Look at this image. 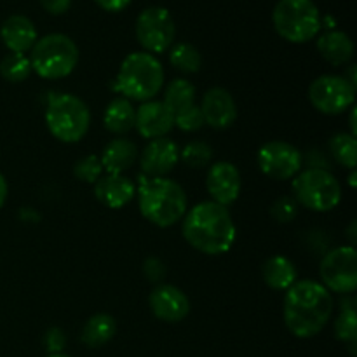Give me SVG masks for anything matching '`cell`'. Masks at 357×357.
Here are the masks:
<instances>
[{"instance_id": "6da1fadb", "label": "cell", "mask_w": 357, "mask_h": 357, "mask_svg": "<svg viewBox=\"0 0 357 357\" xmlns=\"http://www.w3.org/2000/svg\"><path fill=\"white\" fill-rule=\"evenodd\" d=\"M333 312V296L321 282L303 279L286 289L282 317L296 338H312L326 328Z\"/></svg>"}, {"instance_id": "7a4b0ae2", "label": "cell", "mask_w": 357, "mask_h": 357, "mask_svg": "<svg viewBox=\"0 0 357 357\" xmlns=\"http://www.w3.org/2000/svg\"><path fill=\"white\" fill-rule=\"evenodd\" d=\"M181 232L194 250L209 257L229 253L237 236L229 208L213 201L199 202L185 213Z\"/></svg>"}, {"instance_id": "3957f363", "label": "cell", "mask_w": 357, "mask_h": 357, "mask_svg": "<svg viewBox=\"0 0 357 357\" xmlns=\"http://www.w3.org/2000/svg\"><path fill=\"white\" fill-rule=\"evenodd\" d=\"M138 206L143 218L152 225L167 229L187 213V194L180 183L167 178H150L139 185Z\"/></svg>"}, {"instance_id": "277c9868", "label": "cell", "mask_w": 357, "mask_h": 357, "mask_svg": "<svg viewBox=\"0 0 357 357\" xmlns=\"http://www.w3.org/2000/svg\"><path fill=\"white\" fill-rule=\"evenodd\" d=\"M117 91L135 101L153 100L164 84V70L159 59L149 52H131L122 61L117 75Z\"/></svg>"}, {"instance_id": "5b68a950", "label": "cell", "mask_w": 357, "mask_h": 357, "mask_svg": "<svg viewBox=\"0 0 357 357\" xmlns=\"http://www.w3.org/2000/svg\"><path fill=\"white\" fill-rule=\"evenodd\" d=\"M31 70L42 79H65L79 63V47L63 33H51L37 38L30 54Z\"/></svg>"}, {"instance_id": "8992f818", "label": "cell", "mask_w": 357, "mask_h": 357, "mask_svg": "<svg viewBox=\"0 0 357 357\" xmlns=\"http://www.w3.org/2000/svg\"><path fill=\"white\" fill-rule=\"evenodd\" d=\"M45 124L56 139L77 143L89 131L91 112L80 98L73 94H58L51 98L45 108Z\"/></svg>"}, {"instance_id": "52a82bcc", "label": "cell", "mask_w": 357, "mask_h": 357, "mask_svg": "<svg viewBox=\"0 0 357 357\" xmlns=\"http://www.w3.org/2000/svg\"><path fill=\"white\" fill-rule=\"evenodd\" d=\"M275 31L291 44H305L321 30V14L312 0H279L272 13Z\"/></svg>"}, {"instance_id": "ba28073f", "label": "cell", "mask_w": 357, "mask_h": 357, "mask_svg": "<svg viewBox=\"0 0 357 357\" xmlns=\"http://www.w3.org/2000/svg\"><path fill=\"white\" fill-rule=\"evenodd\" d=\"M293 195L298 204L316 213H326L342 201L340 181L324 167H309L293 178Z\"/></svg>"}, {"instance_id": "9c48e42d", "label": "cell", "mask_w": 357, "mask_h": 357, "mask_svg": "<svg viewBox=\"0 0 357 357\" xmlns=\"http://www.w3.org/2000/svg\"><path fill=\"white\" fill-rule=\"evenodd\" d=\"M136 38L149 54H160L173 45L176 24L164 7H146L136 20Z\"/></svg>"}, {"instance_id": "30bf717a", "label": "cell", "mask_w": 357, "mask_h": 357, "mask_svg": "<svg viewBox=\"0 0 357 357\" xmlns=\"http://www.w3.org/2000/svg\"><path fill=\"white\" fill-rule=\"evenodd\" d=\"M328 291L349 295L357 288V255L354 246H338L323 258L319 267Z\"/></svg>"}, {"instance_id": "8fae6325", "label": "cell", "mask_w": 357, "mask_h": 357, "mask_svg": "<svg viewBox=\"0 0 357 357\" xmlns=\"http://www.w3.org/2000/svg\"><path fill=\"white\" fill-rule=\"evenodd\" d=\"M309 100L324 115H340L356 101V87L340 75L317 77L309 87Z\"/></svg>"}, {"instance_id": "7c38bea8", "label": "cell", "mask_w": 357, "mask_h": 357, "mask_svg": "<svg viewBox=\"0 0 357 357\" xmlns=\"http://www.w3.org/2000/svg\"><path fill=\"white\" fill-rule=\"evenodd\" d=\"M258 167L272 180H291L302 171L303 157L295 145L281 139L268 142L258 150Z\"/></svg>"}, {"instance_id": "4fadbf2b", "label": "cell", "mask_w": 357, "mask_h": 357, "mask_svg": "<svg viewBox=\"0 0 357 357\" xmlns=\"http://www.w3.org/2000/svg\"><path fill=\"white\" fill-rule=\"evenodd\" d=\"M206 190L213 202L230 206L241 194V173L232 162H215L206 174Z\"/></svg>"}, {"instance_id": "5bb4252c", "label": "cell", "mask_w": 357, "mask_h": 357, "mask_svg": "<svg viewBox=\"0 0 357 357\" xmlns=\"http://www.w3.org/2000/svg\"><path fill=\"white\" fill-rule=\"evenodd\" d=\"M153 316L164 323H180L190 312V300L176 286L159 284L149 296Z\"/></svg>"}, {"instance_id": "9a60e30c", "label": "cell", "mask_w": 357, "mask_h": 357, "mask_svg": "<svg viewBox=\"0 0 357 357\" xmlns=\"http://www.w3.org/2000/svg\"><path fill=\"white\" fill-rule=\"evenodd\" d=\"M178 159H180L178 145L173 139L164 136V138L150 139L139 157V166L150 178H164L174 169Z\"/></svg>"}, {"instance_id": "2e32d148", "label": "cell", "mask_w": 357, "mask_h": 357, "mask_svg": "<svg viewBox=\"0 0 357 357\" xmlns=\"http://www.w3.org/2000/svg\"><path fill=\"white\" fill-rule=\"evenodd\" d=\"M199 108L204 117V124L213 129L230 128L237 119L236 101H234L232 94L223 87H211L202 96V103Z\"/></svg>"}, {"instance_id": "e0dca14e", "label": "cell", "mask_w": 357, "mask_h": 357, "mask_svg": "<svg viewBox=\"0 0 357 357\" xmlns=\"http://www.w3.org/2000/svg\"><path fill=\"white\" fill-rule=\"evenodd\" d=\"M135 128L143 138H164L174 128L173 114L162 101H145L136 110Z\"/></svg>"}, {"instance_id": "ac0fdd59", "label": "cell", "mask_w": 357, "mask_h": 357, "mask_svg": "<svg viewBox=\"0 0 357 357\" xmlns=\"http://www.w3.org/2000/svg\"><path fill=\"white\" fill-rule=\"evenodd\" d=\"M0 38L10 52L24 54L26 51H31L37 42V28L30 17L23 14H13L0 26Z\"/></svg>"}, {"instance_id": "d6986e66", "label": "cell", "mask_w": 357, "mask_h": 357, "mask_svg": "<svg viewBox=\"0 0 357 357\" xmlns=\"http://www.w3.org/2000/svg\"><path fill=\"white\" fill-rule=\"evenodd\" d=\"M136 188L129 178L122 174H107L94 183V195L110 209H122L135 199Z\"/></svg>"}, {"instance_id": "ffe728a7", "label": "cell", "mask_w": 357, "mask_h": 357, "mask_svg": "<svg viewBox=\"0 0 357 357\" xmlns=\"http://www.w3.org/2000/svg\"><path fill=\"white\" fill-rule=\"evenodd\" d=\"M138 159V146L128 138H115L103 149L100 160L108 174H122L131 169Z\"/></svg>"}, {"instance_id": "44dd1931", "label": "cell", "mask_w": 357, "mask_h": 357, "mask_svg": "<svg viewBox=\"0 0 357 357\" xmlns=\"http://www.w3.org/2000/svg\"><path fill=\"white\" fill-rule=\"evenodd\" d=\"M317 51L328 63L340 66L351 61L354 56V42L344 31L331 30L317 38Z\"/></svg>"}, {"instance_id": "7402d4cb", "label": "cell", "mask_w": 357, "mask_h": 357, "mask_svg": "<svg viewBox=\"0 0 357 357\" xmlns=\"http://www.w3.org/2000/svg\"><path fill=\"white\" fill-rule=\"evenodd\" d=\"M261 278H264L265 284L275 291H286L291 288L296 282V267L289 258L275 255L271 257L261 267Z\"/></svg>"}, {"instance_id": "603a6c76", "label": "cell", "mask_w": 357, "mask_h": 357, "mask_svg": "<svg viewBox=\"0 0 357 357\" xmlns=\"http://www.w3.org/2000/svg\"><path fill=\"white\" fill-rule=\"evenodd\" d=\"M117 333V323L110 314H94L82 328V342L89 349H100L107 345Z\"/></svg>"}, {"instance_id": "cb8c5ba5", "label": "cell", "mask_w": 357, "mask_h": 357, "mask_svg": "<svg viewBox=\"0 0 357 357\" xmlns=\"http://www.w3.org/2000/svg\"><path fill=\"white\" fill-rule=\"evenodd\" d=\"M136 110L128 98H115L108 103L103 115V124L114 135H126L135 128Z\"/></svg>"}, {"instance_id": "d4e9b609", "label": "cell", "mask_w": 357, "mask_h": 357, "mask_svg": "<svg viewBox=\"0 0 357 357\" xmlns=\"http://www.w3.org/2000/svg\"><path fill=\"white\" fill-rule=\"evenodd\" d=\"M164 105L174 115L181 114L195 105V87L185 79H174L164 93Z\"/></svg>"}, {"instance_id": "484cf974", "label": "cell", "mask_w": 357, "mask_h": 357, "mask_svg": "<svg viewBox=\"0 0 357 357\" xmlns=\"http://www.w3.org/2000/svg\"><path fill=\"white\" fill-rule=\"evenodd\" d=\"M330 152L333 159L344 167H349L351 171L356 169L357 164V142L356 136L349 132H337L330 139Z\"/></svg>"}, {"instance_id": "4316f807", "label": "cell", "mask_w": 357, "mask_h": 357, "mask_svg": "<svg viewBox=\"0 0 357 357\" xmlns=\"http://www.w3.org/2000/svg\"><path fill=\"white\" fill-rule=\"evenodd\" d=\"M169 61L181 73H197L202 66L201 52L195 45L187 44V42L173 45L169 52Z\"/></svg>"}, {"instance_id": "83f0119b", "label": "cell", "mask_w": 357, "mask_h": 357, "mask_svg": "<svg viewBox=\"0 0 357 357\" xmlns=\"http://www.w3.org/2000/svg\"><path fill=\"white\" fill-rule=\"evenodd\" d=\"M31 72L33 70H31L30 58H26L24 54H20V52H9L0 61V75L7 82H23V80H26L31 75Z\"/></svg>"}, {"instance_id": "f1b7e54d", "label": "cell", "mask_w": 357, "mask_h": 357, "mask_svg": "<svg viewBox=\"0 0 357 357\" xmlns=\"http://www.w3.org/2000/svg\"><path fill=\"white\" fill-rule=\"evenodd\" d=\"M354 300L342 302V310L335 319V337L345 344L356 345L357 340V314L354 309Z\"/></svg>"}, {"instance_id": "f546056e", "label": "cell", "mask_w": 357, "mask_h": 357, "mask_svg": "<svg viewBox=\"0 0 357 357\" xmlns=\"http://www.w3.org/2000/svg\"><path fill=\"white\" fill-rule=\"evenodd\" d=\"M180 159L183 160L185 166L192 167V169H201L211 162L213 149L204 142H192L181 150Z\"/></svg>"}, {"instance_id": "4dcf8cb0", "label": "cell", "mask_w": 357, "mask_h": 357, "mask_svg": "<svg viewBox=\"0 0 357 357\" xmlns=\"http://www.w3.org/2000/svg\"><path fill=\"white\" fill-rule=\"evenodd\" d=\"M73 174L77 180L84 181V183H96L103 176V166H101L100 157L86 155L79 159L73 166Z\"/></svg>"}, {"instance_id": "1f68e13d", "label": "cell", "mask_w": 357, "mask_h": 357, "mask_svg": "<svg viewBox=\"0 0 357 357\" xmlns=\"http://www.w3.org/2000/svg\"><path fill=\"white\" fill-rule=\"evenodd\" d=\"M298 202L289 195H282L274 201L271 208V216L278 223H291L298 216Z\"/></svg>"}, {"instance_id": "d6a6232c", "label": "cell", "mask_w": 357, "mask_h": 357, "mask_svg": "<svg viewBox=\"0 0 357 357\" xmlns=\"http://www.w3.org/2000/svg\"><path fill=\"white\" fill-rule=\"evenodd\" d=\"M174 126L185 132L199 131V129L204 126V117H202L201 108H199L197 105H194V107L187 108V110L181 112V114L174 115Z\"/></svg>"}, {"instance_id": "836d02e7", "label": "cell", "mask_w": 357, "mask_h": 357, "mask_svg": "<svg viewBox=\"0 0 357 357\" xmlns=\"http://www.w3.org/2000/svg\"><path fill=\"white\" fill-rule=\"evenodd\" d=\"M66 344V337L63 333V330L59 328H49L45 331V337H44V345L47 349L49 354H61L63 347Z\"/></svg>"}, {"instance_id": "e575fe53", "label": "cell", "mask_w": 357, "mask_h": 357, "mask_svg": "<svg viewBox=\"0 0 357 357\" xmlns=\"http://www.w3.org/2000/svg\"><path fill=\"white\" fill-rule=\"evenodd\" d=\"M143 272L150 281H160L166 275V267L159 258H146L145 264H143Z\"/></svg>"}, {"instance_id": "d590c367", "label": "cell", "mask_w": 357, "mask_h": 357, "mask_svg": "<svg viewBox=\"0 0 357 357\" xmlns=\"http://www.w3.org/2000/svg\"><path fill=\"white\" fill-rule=\"evenodd\" d=\"M38 2H40L42 9L52 16H61L72 6V0H38Z\"/></svg>"}, {"instance_id": "8d00e7d4", "label": "cell", "mask_w": 357, "mask_h": 357, "mask_svg": "<svg viewBox=\"0 0 357 357\" xmlns=\"http://www.w3.org/2000/svg\"><path fill=\"white\" fill-rule=\"evenodd\" d=\"M107 13H121L131 3V0H94Z\"/></svg>"}, {"instance_id": "74e56055", "label": "cell", "mask_w": 357, "mask_h": 357, "mask_svg": "<svg viewBox=\"0 0 357 357\" xmlns=\"http://www.w3.org/2000/svg\"><path fill=\"white\" fill-rule=\"evenodd\" d=\"M7 192H9V188H7V181H6V178L0 174V209H2V206L6 204Z\"/></svg>"}, {"instance_id": "f35d334b", "label": "cell", "mask_w": 357, "mask_h": 357, "mask_svg": "<svg viewBox=\"0 0 357 357\" xmlns=\"http://www.w3.org/2000/svg\"><path fill=\"white\" fill-rule=\"evenodd\" d=\"M349 180H351V187H356V173H354V171H352V174H351V178H349Z\"/></svg>"}, {"instance_id": "ab89813d", "label": "cell", "mask_w": 357, "mask_h": 357, "mask_svg": "<svg viewBox=\"0 0 357 357\" xmlns=\"http://www.w3.org/2000/svg\"><path fill=\"white\" fill-rule=\"evenodd\" d=\"M45 357H70V356H66V354H49Z\"/></svg>"}]
</instances>
